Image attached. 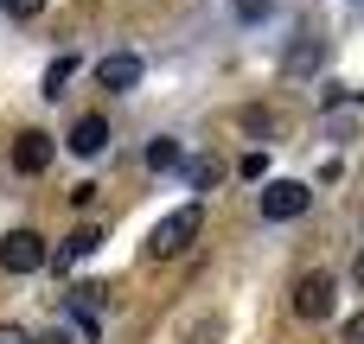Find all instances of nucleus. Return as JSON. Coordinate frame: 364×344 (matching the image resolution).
I'll list each match as a JSON object with an SVG mask.
<instances>
[{"label": "nucleus", "mask_w": 364, "mask_h": 344, "mask_svg": "<svg viewBox=\"0 0 364 344\" xmlns=\"http://www.w3.org/2000/svg\"><path fill=\"white\" fill-rule=\"evenodd\" d=\"M0 6H6V13H13V19H32V13H38V6H45V0H0Z\"/></svg>", "instance_id": "f8f14e48"}, {"label": "nucleus", "mask_w": 364, "mask_h": 344, "mask_svg": "<svg viewBox=\"0 0 364 344\" xmlns=\"http://www.w3.org/2000/svg\"><path fill=\"white\" fill-rule=\"evenodd\" d=\"M198 230H205V217L186 204V211H173V217L147 236V255H154V262H173V255H186V249L198 243Z\"/></svg>", "instance_id": "f257e3e1"}, {"label": "nucleus", "mask_w": 364, "mask_h": 344, "mask_svg": "<svg viewBox=\"0 0 364 344\" xmlns=\"http://www.w3.org/2000/svg\"><path fill=\"white\" fill-rule=\"evenodd\" d=\"M307 204H314V192H307L301 179H275V185H262V217H269V223H294Z\"/></svg>", "instance_id": "7ed1b4c3"}, {"label": "nucleus", "mask_w": 364, "mask_h": 344, "mask_svg": "<svg viewBox=\"0 0 364 344\" xmlns=\"http://www.w3.org/2000/svg\"><path fill=\"white\" fill-rule=\"evenodd\" d=\"M102 147H109V121H102V115H77V121H70V153H77V160H96Z\"/></svg>", "instance_id": "0eeeda50"}, {"label": "nucleus", "mask_w": 364, "mask_h": 344, "mask_svg": "<svg viewBox=\"0 0 364 344\" xmlns=\"http://www.w3.org/2000/svg\"><path fill=\"white\" fill-rule=\"evenodd\" d=\"M0 344H32V338H26L19 326H0Z\"/></svg>", "instance_id": "4468645a"}, {"label": "nucleus", "mask_w": 364, "mask_h": 344, "mask_svg": "<svg viewBox=\"0 0 364 344\" xmlns=\"http://www.w3.org/2000/svg\"><path fill=\"white\" fill-rule=\"evenodd\" d=\"M352 274H358V287H364V255H358V262H352Z\"/></svg>", "instance_id": "2eb2a0df"}, {"label": "nucleus", "mask_w": 364, "mask_h": 344, "mask_svg": "<svg viewBox=\"0 0 364 344\" xmlns=\"http://www.w3.org/2000/svg\"><path fill=\"white\" fill-rule=\"evenodd\" d=\"M51 153H58V140H51V134H38V128H26V134L13 140V172L38 179V172L51 166Z\"/></svg>", "instance_id": "39448f33"}, {"label": "nucleus", "mask_w": 364, "mask_h": 344, "mask_svg": "<svg viewBox=\"0 0 364 344\" xmlns=\"http://www.w3.org/2000/svg\"><path fill=\"white\" fill-rule=\"evenodd\" d=\"M333 306H339V281H333V274H301L294 313H301V319H333Z\"/></svg>", "instance_id": "20e7f679"}, {"label": "nucleus", "mask_w": 364, "mask_h": 344, "mask_svg": "<svg viewBox=\"0 0 364 344\" xmlns=\"http://www.w3.org/2000/svg\"><path fill=\"white\" fill-rule=\"evenodd\" d=\"M147 166H154V172H173V166H186V147H179V140H154V147H147Z\"/></svg>", "instance_id": "9d476101"}, {"label": "nucleus", "mask_w": 364, "mask_h": 344, "mask_svg": "<svg viewBox=\"0 0 364 344\" xmlns=\"http://www.w3.org/2000/svg\"><path fill=\"white\" fill-rule=\"evenodd\" d=\"M96 243H102V230H77L70 243H58V249H51V268H64V274H70L83 255H96Z\"/></svg>", "instance_id": "6e6552de"}, {"label": "nucleus", "mask_w": 364, "mask_h": 344, "mask_svg": "<svg viewBox=\"0 0 364 344\" xmlns=\"http://www.w3.org/2000/svg\"><path fill=\"white\" fill-rule=\"evenodd\" d=\"M45 262H51V249H45L38 230H6V236H0V268H6V274H38Z\"/></svg>", "instance_id": "f03ea898"}, {"label": "nucleus", "mask_w": 364, "mask_h": 344, "mask_svg": "<svg viewBox=\"0 0 364 344\" xmlns=\"http://www.w3.org/2000/svg\"><path fill=\"white\" fill-rule=\"evenodd\" d=\"M70 77H77V51H58V57L45 64V83H38V89H45L51 102H58V96L70 89Z\"/></svg>", "instance_id": "1a4fd4ad"}, {"label": "nucleus", "mask_w": 364, "mask_h": 344, "mask_svg": "<svg viewBox=\"0 0 364 344\" xmlns=\"http://www.w3.org/2000/svg\"><path fill=\"white\" fill-rule=\"evenodd\" d=\"M96 83H102L109 96H122V89H134V83H141V57H134V51H109V57L96 64Z\"/></svg>", "instance_id": "423d86ee"}, {"label": "nucleus", "mask_w": 364, "mask_h": 344, "mask_svg": "<svg viewBox=\"0 0 364 344\" xmlns=\"http://www.w3.org/2000/svg\"><path fill=\"white\" fill-rule=\"evenodd\" d=\"M314 64H320V38H307V45L288 51V70H314Z\"/></svg>", "instance_id": "9b49d317"}, {"label": "nucleus", "mask_w": 364, "mask_h": 344, "mask_svg": "<svg viewBox=\"0 0 364 344\" xmlns=\"http://www.w3.org/2000/svg\"><path fill=\"white\" fill-rule=\"evenodd\" d=\"M237 13H243V19H262V13H269V0H243Z\"/></svg>", "instance_id": "ddd939ff"}]
</instances>
